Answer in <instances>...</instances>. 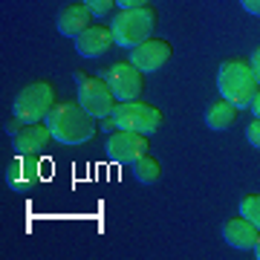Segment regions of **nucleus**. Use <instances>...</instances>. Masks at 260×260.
I'll return each instance as SVG.
<instances>
[{"label":"nucleus","instance_id":"obj_1","mask_svg":"<svg viewBox=\"0 0 260 260\" xmlns=\"http://www.w3.org/2000/svg\"><path fill=\"white\" fill-rule=\"evenodd\" d=\"M95 124H99V119H93L78 102H61L47 116V127L52 130L55 142H61V145L90 142L95 136Z\"/></svg>","mask_w":260,"mask_h":260},{"label":"nucleus","instance_id":"obj_2","mask_svg":"<svg viewBox=\"0 0 260 260\" xmlns=\"http://www.w3.org/2000/svg\"><path fill=\"white\" fill-rule=\"evenodd\" d=\"M257 78H254V70H251L249 61H240V58H232V61H223L220 70H217V90L225 102H232L237 110H246L251 107V99L257 93Z\"/></svg>","mask_w":260,"mask_h":260},{"label":"nucleus","instance_id":"obj_3","mask_svg":"<svg viewBox=\"0 0 260 260\" xmlns=\"http://www.w3.org/2000/svg\"><path fill=\"white\" fill-rule=\"evenodd\" d=\"M116 47H139L148 38H153L156 29V12L150 6H136V9H119V15L110 20Z\"/></svg>","mask_w":260,"mask_h":260},{"label":"nucleus","instance_id":"obj_4","mask_svg":"<svg viewBox=\"0 0 260 260\" xmlns=\"http://www.w3.org/2000/svg\"><path fill=\"white\" fill-rule=\"evenodd\" d=\"M52 107H55V87L49 81H35L15 95L12 116L20 119L23 124H38L52 113Z\"/></svg>","mask_w":260,"mask_h":260},{"label":"nucleus","instance_id":"obj_5","mask_svg":"<svg viewBox=\"0 0 260 260\" xmlns=\"http://www.w3.org/2000/svg\"><path fill=\"white\" fill-rule=\"evenodd\" d=\"M75 78V102L81 104L84 110L90 113L93 119H110L113 116V110H116V95H113V90H110V84L104 81V78H99V75H84V73H75L73 75Z\"/></svg>","mask_w":260,"mask_h":260},{"label":"nucleus","instance_id":"obj_6","mask_svg":"<svg viewBox=\"0 0 260 260\" xmlns=\"http://www.w3.org/2000/svg\"><path fill=\"white\" fill-rule=\"evenodd\" d=\"M110 119L116 121V127L136 130V133H145V136H153L162 127V110L153 107V104H148V102H139V99L119 102Z\"/></svg>","mask_w":260,"mask_h":260},{"label":"nucleus","instance_id":"obj_7","mask_svg":"<svg viewBox=\"0 0 260 260\" xmlns=\"http://www.w3.org/2000/svg\"><path fill=\"white\" fill-rule=\"evenodd\" d=\"M107 159L116 162V165H133L139 156L148 153V136L145 133H136V130H121L116 127L107 136Z\"/></svg>","mask_w":260,"mask_h":260},{"label":"nucleus","instance_id":"obj_8","mask_svg":"<svg viewBox=\"0 0 260 260\" xmlns=\"http://www.w3.org/2000/svg\"><path fill=\"white\" fill-rule=\"evenodd\" d=\"M142 75L145 73H139L130 61H116V64L107 67V73H104L102 78L110 84L116 102H133V99H139L142 87H145V84H142Z\"/></svg>","mask_w":260,"mask_h":260},{"label":"nucleus","instance_id":"obj_9","mask_svg":"<svg viewBox=\"0 0 260 260\" xmlns=\"http://www.w3.org/2000/svg\"><path fill=\"white\" fill-rule=\"evenodd\" d=\"M171 55H174V47L168 41H162V38H148L145 44L130 49V64L136 67L139 73L148 75V73H159L171 61Z\"/></svg>","mask_w":260,"mask_h":260},{"label":"nucleus","instance_id":"obj_10","mask_svg":"<svg viewBox=\"0 0 260 260\" xmlns=\"http://www.w3.org/2000/svg\"><path fill=\"white\" fill-rule=\"evenodd\" d=\"M116 47L110 23H90L81 35L75 38V52L81 58H102Z\"/></svg>","mask_w":260,"mask_h":260},{"label":"nucleus","instance_id":"obj_11","mask_svg":"<svg viewBox=\"0 0 260 260\" xmlns=\"http://www.w3.org/2000/svg\"><path fill=\"white\" fill-rule=\"evenodd\" d=\"M52 130L47 127V124H23L20 127V133L15 136V153L23 159H35L41 156V153H47L49 145H52Z\"/></svg>","mask_w":260,"mask_h":260},{"label":"nucleus","instance_id":"obj_12","mask_svg":"<svg viewBox=\"0 0 260 260\" xmlns=\"http://www.w3.org/2000/svg\"><path fill=\"white\" fill-rule=\"evenodd\" d=\"M93 9L87 6V3H70V6H64V9L58 12V18H55V26L58 32L64 38H78L84 32V29L93 23Z\"/></svg>","mask_w":260,"mask_h":260},{"label":"nucleus","instance_id":"obj_13","mask_svg":"<svg viewBox=\"0 0 260 260\" xmlns=\"http://www.w3.org/2000/svg\"><path fill=\"white\" fill-rule=\"evenodd\" d=\"M260 237V229L251 220H246V217H234V220H229V223L223 225V240L232 246V249H254V243H257Z\"/></svg>","mask_w":260,"mask_h":260},{"label":"nucleus","instance_id":"obj_14","mask_svg":"<svg viewBox=\"0 0 260 260\" xmlns=\"http://www.w3.org/2000/svg\"><path fill=\"white\" fill-rule=\"evenodd\" d=\"M234 119H237V107H234L232 102H225V99H220V102H214L208 110H205V127L208 130H229L234 124Z\"/></svg>","mask_w":260,"mask_h":260},{"label":"nucleus","instance_id":"obj_15","mask_svg":"<svg viewBox=\"0 0 260 260\" xmlns=\"http://www.w3.org/2000/svg\"><path fill=\"white\" fill-rule=\"evenodd\" d=\"M159 177H162V165L150 153H145V156H139L133 162V179L139 185H153V182H159Z\"/></svg>","mask_w":260,"mask_h":260},{"label":"nucleus","instance_id":"obj_16","mask_svg":"<svg viewBox=\"0 0 260 260\" xmlns=\"http://www.w3.org/2000/svg\"><path fill=\"white\" fill-rule=\"evenodd\" d=\"M240 214L246 217V220H251V223L260 229V194H249V197H243V203H240Z\"/></svg>","mask_w":260,"mask_h":260},{"label":"nucleus","instance_id":"obj_17","mask_svg":"<svg viewBox=\"0 0 260 260\" xmlns=\"http://www.w3.org/2000/svg\"><path fill=\"white\" fill-rule=\"evenodd\" d=\"M81 3H87V6L93 9V15H95L99 20L107 18V15L113 12V6H116V0H81Z\"/></svg>","mask_w":260,"mask_h":260},{"label":"nucleus","instance_id":"obj_18","mask_svg":"<svg viewBox=\"0 0 260 260\" xmlns=\"http://www.w3.org/2000/svg\"><path fill=\"white\" fill-rule=\"evenodd\" d=\"M246 139H249L251 148H257V150H260V119H254L249 127H246Z\"/></svg>","mask_w":260,"mask_h":260},{"label":"nucleus","instance_id":"obj_19","mask_svg":"<svg viewBox=\"0 0 260 260\" xmlns=\"http://www.w3.org/2000/svg\"><path fill=\"white\" fill-rule=\"evenodd\" d=\"M240 6L249 15H254V18H260V0H240Z\"/></svg>","mask_w":260,"mask_h":260},{"label":"nucleus","instance_id":"obj_20","mask_svg":"<svg viewBox=\"0 0 260 260\" xmlns=\"http://www.w3.org/2000/svg\"><path fill=\"white\" fill-rule=\"evenodd\" d=\"M249 64H251V70H254V78H257V84H260V47L254 49V52H251Z\"/></svg>","mask_w":260,"mask_h":260},{"label":"nucleus","instance_id":"obj_21","mask_svg":"<svg viewBox=\"0 0 260 260\" xmlns=\"http://www.w3.org/2000/svg\"><path fill=\"white\" fill-rule=\"evenodd\" d=\"M119 9H136V6H148V0H116Z\"/></svg>","mask_w":260,"mask_h":260},{"label":"nucleus","instance_id":"obj_22","mask_svg":"<svg viewBox=\"0 0 260 260\" xmlns=\"http://www.w3.org/2000/svg\"><path fill=\"white\" fill-rule=\"evenodd\" d=\"M251 113L260 119V87H257V93H254V99H251Z\"/></svg>","mask_w":260,"mask_h":260},{"label":"nucleus","instance_id":"obj_23","mask_svg":"<svg viewBox=\"0 0 260 260\" xmlns=\"http://www.w3.org/2000/svg\"><path fill=\"white\" fill-rule=\"evenodd\" d=\"M102 130H104V133H113V130H116V121H113V119H102Z\"/></svg>","mask_w":260,"mask_h":260},{"label":"nucleus","instance_id":"obj_24","mask_svg":"<svg viewBox=\"0 0 260 260\" xmlns=\"http://www.w3.org/2000/svg\"><path fill=\"white\" fill-rule=\"evenodd\" d=\"M251 251H254V257L260 260V237H257V243H254V249H251Z\"/></svg>","mask_w":260,"mask_h":260}]
</instances>
